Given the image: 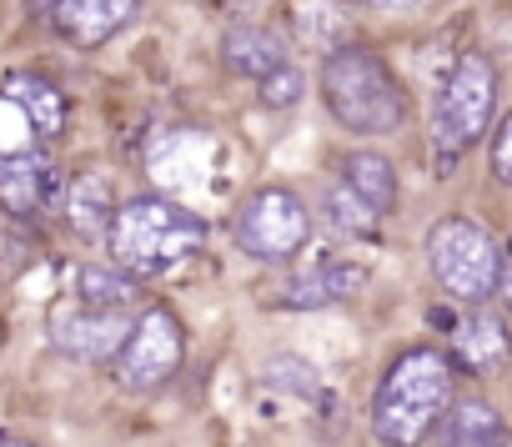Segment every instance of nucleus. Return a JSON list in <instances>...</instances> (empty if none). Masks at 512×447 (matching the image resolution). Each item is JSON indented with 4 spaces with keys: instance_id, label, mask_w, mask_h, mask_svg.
Listing matches in <instances>:
<instances>
[{
    "instance_id": "obj_9",
    "label": "nucleus",
    "mask_w": 512,
    "mask_h": 447,
    "mask_svg": "<svg viewBox=\"0 0 512 447\" xmlns=\"http://www.w3.org/2000/svg\"><path fill=\"white\" fill-rule=\"evenodd\" d=\"M61 171L46 161V156H31V151H16V156H0V211L16 216V221H31L41 216L46 206L61 201Z\"/></svg>"
},
{
    "instance_id": "obj_17",
    "label": "nucleus",
    "mask_w": 512,
    "mask_h": 447,
    "mask_svg": "<svg viewBox=\"0 0 512 447\" xmlns=\"http://www.w3.org/2000/svg\"><path fill=\"white\" fill-rule=\"evenodd\" d=\"M342 181H347L377 216L397 201V171H392V161L377 156V151H352V156L342 161Z\"/></svg>"
},
{
    "instance_id": "obj_20",
    "label": "nucleus",
    "mask_w": 512,
    "mask_h": 447,
    "mask_svg": "<svg viewBox=\"0 0 512 447\" xmlns=\"http://www.w3.org/2000/svg\"><path fill=\"white\" fill-rule=\"evenodd\" d=\"M267 377H272L277 387L297 392V397H317V392H322L317 367H307V362H297V357H277V362H267Z\"/></svg>"
},
{
    "instance_id": "obj_3",
    "label": "nucleus",
    "mask_w": 512,
    "mask_h": 447,
    "mask_svg": "<svg viewBox=\"0 0 512 447\" xmlns=\"http://www.w3.org/2000/svg\"><path fill=\"white\" fill-rule=\"evenodd\" d=\"M322 101L337 116V126H347L357 136H387L407 116L402 81L367 46H337V51H327V61H322Z\"/></svg>"
},
{
    "instance_id": "obj_25",
    "label": "nucleus",
    "mask_w": 512,
    "mask_h": 447,
    "mask_svg": "<svg viewBox=\"0 0 512 447\" xmlns=\"http://www.w3.org/2000/svg\"><path fill=\"white\" fill-rule=\"evenodd\" d=\"M0 447H41V442H21V437H6V432H0Z\"/></svg>"
},
{
    "instance_id": "obj_2",
    "label": "nucleus",
    "mask_w": 512,
    "mask_h": 447,
    "mask_svg": "<svg viewBox=\"0 0 512 447\" xmlns=\"http://www.w3.org/2000/svg\"><path fill=\"white\" fill-rule=\"evenodd\" d=\"M106 247L111 267H121L126 277H166L206 247V221L166 196H131L111 216Z\"/></svg>"
},
{
    "instance_id": "obj_15",
    "label": "nucleus",
    "mask_w": 512,
    "mask_h": 447,
    "mask_svg": "<svg viewBox=\"0 0 512 447\" xmlns=\"http://www.w3.org/2000/svg\"><path fill=\"white\" fill-rule=\"evenodd\" d=\"M362 282H367V267H352V262H322L317 272H302V277L282 292V307H327V302L352 297Z\"/></svg>"
},
{
    "instance_id": "obj_7",
    "label": "nucleus",
    "mask_w": 512,
    "mask_h": 447,
    "mask_svg": "<svg viewBox=\"0 0 512 447\" xmlns=\"http://www.w3.org/2000/svg\"><path fill=\"white\" fill-rule=\"evenodd\" d=\"M181 352H186V342H181L176 312L151 307L146 317H136V327H131L121 357H116V382L131 387V392H151V387H161L166 377H176Z\"/></svg>"
},
{
    "instance_id": "obj_6",
    "label": "nucleus",
    "mask_w": 512,
    "mask_h": 447,
    "mask_svg": "<svg viewBox=\"0 0 512 447\" xmlns=\"http://www.w3.org/2000/svg\"><path fill=\"white\" fill-rule=\"evenodd\" d=\"M307 237H312V211L287 186L251 191L236 211V242L256 262H287L307 247Z\"/></svg>"
},
{
    "instance_id": "obj_23",
    "label": "nucleus",
    "mask_w": 512,
    "mask_h": 447,
    "mask_svg": "<svg viewBox=\"0 0 512 447\" xmlns=\"http://www.w3.org/2000/svg\"><path fill=\"white\" fill-rule=\"evenodd\" d=\"M497 292H502V302L512 307V242H507V252H502V277H497Z\"/></svg>"
},
{
    "instance_id": "obj_13",
    "label": "nucleus",
    "mask_w": 512,
    "mask_h": 447,
    "mask_svg": "<svg viewBox=\"0 0 512 447\" xmlns=\"http://www.w3.org/2000/svg\"><path fill=\"white\" fill-rule=\"evenodd\" d=\"M442 442L447 447H512V427L502 422V412L482 397H462L447 417H442Z\"/></svg>"
},
{
    "instance_id": "obj_5",
    "label": "nucleus",
    "mask_w": 512,
    "mask_h": 447,
    "mask_svg": "<svg viewBox=\"0 0 512 447\" xmlns=\"http://www.w3.org/2000/svg\"><path fill=\"white\" fill-rule=\"evenodd\" d=\"M427 262H432V277L442 282V292L467 302V307H482L497 292V277H502V252H497L492 232L472 216H442L437 221L427 232Z\"/></svg>"
},
{
    "instance_id": "obj_21",
    "label": "nucleus",
    "mask_w": 512,
    "mask_h": 447,
    "mask_svg": "<svg viewBox=\"0 0 512 447\" xmlns=\"http://www.w3.org/2000/svg\"><path fill=\"white\" fill-rule=\"evenodd\" d=\"M297 96H302V76H297L292 66H282L277 76H267V81H262V106L287 111V106H297Z\"/></svg>"
},
{
    "instance_id": "obj_24",
    "label": "nucleus",
    "mask_w": 512,
    "mask_h": 447,
    "mask_svg": "<svg viewBox=\"0 0 512 447\" xmlns=\"http://www.w3.org/2000/svg\"><path fill=\"white\" fill-rule=\"evenodd\" d=\"M352 6H362V11H407V6H417V0H352Z\"/></svg>"
},
{
    "instance_id": "obj_11",
    "label": "nucleus",
    "mask_w": 512,
    "mask_h": 447,
    "mask_svg": "<svg viewBox=\"0 0 512 447\" xmlns=\"http://www.w3.org/2000/svg\"><path fill=\"white\" fill-rule=\"evenodd\" d=\"M0 96L26 111V121H31V131H36L41 141H56V136L66 131V96H61L46 76L11 71L6 81H0Z\"/></svg>"
},
{
    "instance_id": "obj_18",
    "label": "nucleus",
    "mask_w": 512,
    "mask_h": 447,
    "mask_svg": "<svg viewBox=\"0 0 512 447\" xmlns=\"http://www.w3.org/2000/svg\"><path fill=\"white\" fill-rule=\"evenodd\" d=\"M76 302L91 307V312H126L136 302V277H126L121 267L86 262L76 272Z\"/></svg>"
},
{
    "instance_id": "obj_19",
    "label": "nucleus",
    "mask_w": 512,
    "mask_h": 447,
    "mask_svg": "<svg viewBox=\"0 0 512 447\" xmlns=\"http://www.w3.org/2000/svg\"><path fill=\"white\" fill-rule=\"evenodd\" d=\"M322 211H327V221H332V232H342V237H377V211H372L347 181H337V186L327 191Z\"/></svg>"
},
{
    "instance_id": "obj_1",
    "label": "nucleus",
    "mask_w": 512,
    "mask_h": 447,
    "mask_svg": "<svg viewBox=\"0 0 512 447\" xmlns=\"http://www.w3.org/2000/svg\"><path fill=\"white\" fill-rule=\"evenodd\" d=\"M452 412V357L437 347H407L377 382L372 432L382 447H417Z\"/></svg>"
},
{
    "instance_id": "obj_4",
    "label": "nucleus",
    "mask_w": 512,
    "mask_h": 447,
    "mask_svg": "<svg viewBox=\"0 0 512 447\" xmlns=\"http://www.w3.org/2000/svg\"><path fill=\"white\" fill-rule=\"evenodd\" d=\"M492 101H497V76H492L487 56H477V51L457 56L452 71L442 76V91H437V106H432V161H437L442 176L487 131Z\"/></svg>"
},
{
    "instance_id": "obj_16",
    "label": "nucleus",
    "mask_w": 512,
    "mask_h": 447,
    "mask_svg": "<svg viewBox=\"0 0 512 447\" xmlns=\"http://www.w3.org/2000/svg\"><path fill=\"white\" fill-rule=\"evenodd\" d=\"M66 216H71V232L76 237H86V242H96V237H106L111 232V216H116V206H111V181L106 176H76L71 186H66Z\"/></svg>"
},
{
    "instance_id": "obj_10",
    "label": "nucleus",
    "mask_w": 512,
    "mask_h": 447,
    "mask_svg": "<svg viewBox=\"0 0 512 447\" xmlns=\"http://www.w3.org/2000/svg\"><path fill=\"white\" fill-rule=\"evenodd\" d=\"M51 16H56V31L71 46L91 51V46H106L136 16V0H61Z\"/></svg>"
},
{
    "instance_id": "obj_22",
    "label": "nucleus",
    "mask_w": 512,
    "mask_h": 447,
    "mask_svg": "<svg viewBox=\"0 0 512 447\" xmlns=\"http://www.w3.org/2000/svg\"><path fill=\"white\" fill-rule=\"evenodd\" d=\"M492 171H497V181L512 186V111L502 116V126L492 136Z\"/></svg>"
},
{
    "instance_id": "obj_14",
    "label": "nucleus",
    "mask_w": 512,
    "mask_h": 447,
    "mask_svg": "<svg viewBox=\"0 0 512 447\" xmlns=\"http://www.w3.org/2000/svg\"><path fill=\"white\" fill-rule=\"evenodd\" d=\"M221 61H226L236 76L267 81V76H277V71L287 66V46H282L272 31H262V26H241V31H231V36L221 41Z\"/></svg>"
},
{
    "instance_id": "obj_8",
    "label": "nucleus",
    "mask_w": 512,
    "mask_h": 447,
    "mask_svg": "<svg viewBox=\"0 0 512 447\" xmlns=\"http://www.w3.org/2000/svg\"><path fill=\"white\" fill-rule=\"evenodd\" d=\"M131 327L136 322H126V312H91L81 302H66V307L51 312V337L76 362H111V357H121Z\"/></svg>"
},
{
    "instance_id": "obj_12",
    "label": "nucleus",
    "mask_w": 512,
    "mask_h": 447,
    "mask_svg": "<svg viewBox=\"0 0 512 447\" xmlns=\"http://www.w3.org/2000/svg\"><path fill=\"white\" fill-rule=\"evenodd\" d=\"M452 352H457V362H467L472 372H492V367H502V362L512 357V342H507L502 317L472 307V312L452 327Z\"/></svg>"
}]
</instances>
